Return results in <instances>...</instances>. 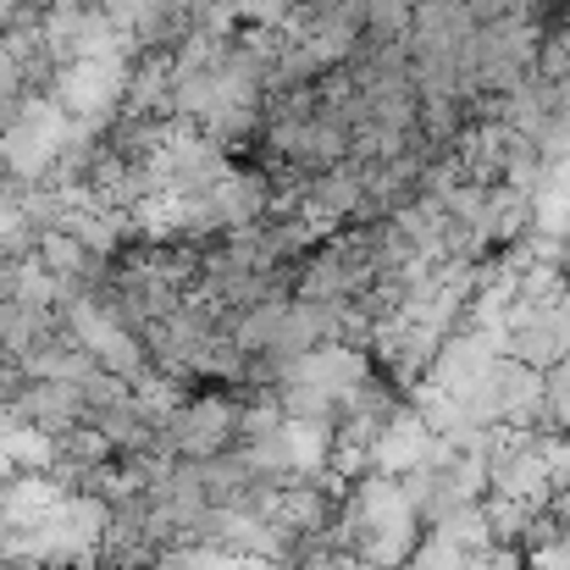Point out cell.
I'll list each match as a JSON object with an SVG mask.
<instances>
[{"mask_svg":"<svg viewBox=\"0 0 570 570\" xmlns=\"http://www.w3.org/2000/svg\"><path fill=\"white\" fill-rule=\"evenodd\" d=\"M22 11V0H0V28H11V17Z\"/></svg>","mask_w":570,"mask_h":570,"instance_id":"cell-11","label":"cell"},{"mask_svg":"<svg viewBox=\"0 0 570 570\" xmlns=\"http://www.w3.org/2000/svg\"><path fill=\"white\" fill-rule=\"evenodd\" d=\"M471 570H527V549H515V543H488L482 554H471Z\"/></svg>","mask_w":570,"mask_h":570,"instance_id":"cell-8","label":"cell"},{"mask_svg":"<svg viewBox=\"0 0 570 570\" xmlns=\"http://www.w3.org/2000/svg\"><path fill=\"white\" fill-rule=\"evenodd\" d=\"M67 134H72V117L50 100V95H33L22 106V117L11 122V134L0 139L6 145V167L17 184H45L67 150Z\"/></svg>","mask_w":570,"mask_h":570,"instance_id":"cell-3","label":"cell"},{"mask_svg":"<svg viewBox=\"0 0 570 570\" xmlns=\"http://www.w3.org/2000/svg\"><path fill=\"white\" fill-rule=\"evenodd\" d=\"M216 333H227V316H222L216 305H205L199 294H189L173 316H161V322H150V327H145L150 366L189 382L194 366H199V355L210 350V338H216Z\"/></svg>","mask_w":570,"mask_h":570,"instance_id":"cell-4","label":"cell"},{"mask_svg":"<svg viewBox=\"0 0 570 570\" xmlns=\"http://www.w3.org/2000/svg\"><path fill=\"white\" fill-rule=\"evenodd\" d=\"M549 515H554V521L570 532V493H554V499H549Z\"/></svg>","mask_w":570,"mask_h":570,"instance_id":"cell-10","label":"cell"},{"mask_svg":"<svg viewBox=\"0 0 570 570\" xmlns=\"http://www.w3.org/2000/svg\"><path fill=\"white\" fill-rule=\"evenodd\" d=\"M122 111H128V117H173V56H167V50L134 56Z\"/></svg>","mask_w":570,"mask_h":570,"instance_id":"cell-7","label":"cell"},{"mask_svg":"<svg viewBox=\"0 0 570 570\" xmlns=\"http://www.w3.org/2000/svg\"><path fill=\"white\" fill-rule=\"evenodd\" d=\"M377 570H410V566H377Z\"/></svg>","mask_w":570,"mask_h":570,"instance_id":"cell-14","label":"cell"},{"mask_svg":"<svg viewBox=\"0 0 570 570\" xmlns=\"http://www.w3.org/2000/svg\"><path fill=\"white\" fill-rule=\"evenodd\" d=\"M67 333V322H61V311H39V305H17V299H6L0 305V355L22 372L39 350H50L56 338Z\"/></svg>","mask_w":570,"mask_h":570,"instance_id":"cell-6","label":"cell"},{"mask_svg":"<svg viewBox=\"0 0 570 570\" xmlns=\"http://www.w3.org/2000/svg\"><path fill=\"white\" fill-rule=\"evenodd\" d=\"M549 476H554V493H570V432L549 438Z\"/></svg>","mask_w":570,"mask_h":570,"instance_id":"cell-9","label":"cell"},{"mask_svg":"<svg viewBox=\"0 0 570 570\" xmlns=\"http://www.w3.org/2000/svg\"><path fill=\"white\" fill-rule=\"evenodd\" d=\"M238 421H244V393L233 387H205L189 393V404L161 426V454L173 460H216V454H233L238 449Z\"/></svg>","mask_w":570,"mask_h":570,"instance_id":"cell-1","label":"cell"},{"mask_svg":"<svg viewBox=\"0 0 570 570\" xmlns=\"http://www.w3.org/2000/svg\"><path fill=\"white\" fill-rule=\"evenodd\" d=\"M128 67L134 56H95V61H72L61 67L50 100L72 117V122H95L111 134V122L122 117V95H128Z\"/></svg>","mask_w":570,"mask_h":570,"instance_id":"cell-2","label":"cell"},{"mask_svg":"<svg viewBox=\"0 0 570 570\" xmlns=\"http://www.w3.org/2000/svg\"><path fill=\"white\" fill-rule=\"evenodd\" d=\"M22 6H33V11H50V6H56V0H22Z\"/></svg>","mask_w":570,"mask_h":570,"instance_id":"cell-12","label":"cell"},{"mask_svg":"<svg viewBox=\"0 0 570 570\" xmlns=\"http://www.w3.org/2000/svg\"><path fill=\"white\" fill-rule=\"evenodd\" d=\"M17 570H50V566H17Z\"/></svg>","mask_w":570,"mask_h":570,"instance_id":"cell-13","label":"cell"},{"mask_svg":"<svg viewBox=\"0 0 570 570\" xmlns=\"http://www.w3.org/2000/svg\"><path fill=\"white\" fill-rule=\"evenodd\" d=\"M432 449H438V432H432L415 410H399V415L382 426V438L372 443V471L404 482L410 471H421V465L432 460Z\"/></svg>","mask_w":570,"mask_h":570,"instance_id":"cell-5","label":"cell"}]
</instances>
